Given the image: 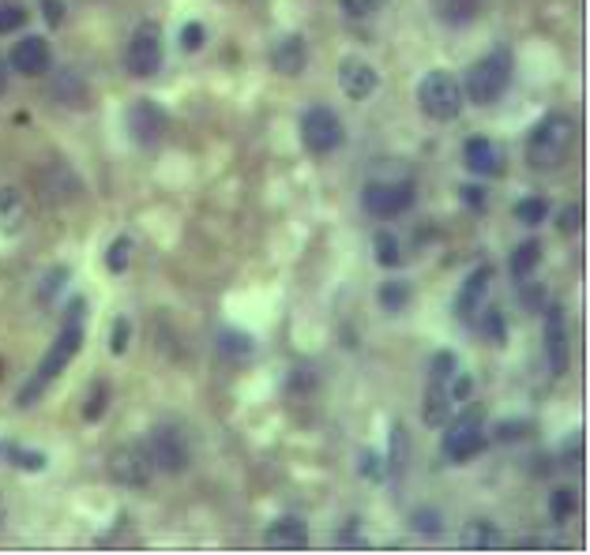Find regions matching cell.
I'll return each instance as SVG.
<instances>
[{
    "label": "cell",
    "instance_id": "34",
    "mask_svg": "<svg viewBox=\"0 0 590 555\" xmlns=\"http://www.w3.org/2000/svg\"><path fill=\"white\" fill-rule=\"evenodd\" d=\"M339 8L347 19H372L388 8V0H339Z\"/></svg>",
    "mask_w": 590,
    "mask_h": 555
},
{
    "label": "cell",
    "instance_id": "16",
    "mask_svg": "<svg viewBox=\"0 0 590 555\" xmlns=\"http://www.w3.org/2000/svg\"><path fill=\"white\" fill-rule=\"evenodd\" d=\"M309 64V46H304L301 34H282L279 42L271 46V68L287 79H298Z\"/></svg>",
    "mask_w": 590,
    "mask_h": 555
},
{
    "label": "cell",
    "instance_id": "8",
    "mask_svg": "<svg viewBox=\"0 0 590 555\" xmlns=\"http://www.w3.org/2000/svg\"><path fill=\"white\" fill-rule=\"evenodd\" d=\"M342 139H347V128H342L339 113L331 105H309L301 113V143L309 154H336Z\"/></svg>",
    "mask_w": 590,
    "mask_h": 555
},
{
    "label": "cell",
    "instance_id": "45",
    "mask_svg": "<svg viewBox=\"0 0 590 555\" xmlns=\"http://www.w3.org/2000/svg\"><path fill=\"white\" fill-rule=\"evenodd\" d=\"M4 91H8V64L0 61V94H4Z\"/></svg>",
    "mask_w": 590,
    "mask_h": 555
},
{
    "label": "cell",
    "instance_id": "29",
    "mask_svg": "<svg viewBox=\"0 0 590 555\" xmlns=\"http://www.w3.org/2000/svg\"><path fill=\"white\" fill-rule=\"evenodd\" d=\"M388 473L391 477H402L407 473V432H402V424L391 428V454H388Z\"/></svg>",
    "mask_w": 590,
    "mask_h": 555
},
{
    "label": "cell",
    "instance_id": "22",
    "mask_svg": "<svg viewBox=\"0 0 590 555\" xmlns=\"http://www.w3.org/2000/svg\"><path fill=\"white\" fill-rule=\"evenodd\" d=\"M219 353L226 356V361L244 364V361H252L256 342L244 331H233V326H226V331H219Z\"/></svg>",
    "mask_w": 590,
    "mask_h": 555
},
{
    "label": "cell",
    "instance_id": "19",
    "mask_svg": "<svg viewBox=\"0 0 590 555\" xmlns=\"http://www.w3.org/2000/svg\"><path fill=\"white\" fill-rule=\"evenodd\" d=\"M27 225V195L16 184L0 188V233L16 236Z\"/></svg>",
    "mask_w": 590,
    "mask_h": 555
},
{
    "label": "cell",
    "instance_id": "20",
    "mask_svg": "<svg viewBox=\"0 0 590 555\" xmlns=\"http://www.w3.org/2000/svg\"><path fill=\"white\" fill-rule=\"evenodd\" d=\"M500 544H504V533H500V525L489 518L467 522L463 537H459V548H467V552H493V548H500Z\"/></svg>",
    "mask_w": 590,
    "mask_h": 555
},
{
    "label": "cell",
    "instance_id": "13",
    "mask_svg": "<svg viewBox=\"0 0 590 555\" xmlns=\"http://www.w3.org/2000/svg\"><path fill=\"white\" fill-rule=\"evenodd\" d=\"M339 87L350 102H366V98H372V91L380 87V72L369 61H361V57H342Z\"/></svg>",
    "mask_w": 590,
    "mask_h": 555
},
{
    "label": "cell",
    "instance_id": "40",
    "mask_svg": "<svg viewBox=\"0 0 590 555\" xmlns=\"http://www.w3.org/2000/svg\"><path fill=\"white\" fill-rule=\"evenodd\" d=\"M481 326H486L489 339L504 342V315H500V309H489V312H486V323H481Z\"/></svg>",
    "mask_w": 590,
    "mask_h": 555
},
{
    "label": "cell",
    "instance_id": "43",
    "mask_svg": "<svg viewBox=\"0 0 590 555\" xmlns=\"http://www.w3.org/2000/svg\"><path fill=\"white\" fill-rule=\"evenodd\" d=\"M42 12H46V19L53 27L64 23V4H61V0H42Z\"/></svg>",
    "mask_w": 590,
    "mask_h": 555
},
{
    "label": "cell",
    "instance_id": "41",
    "mask_svg": "<svg viewBox=\"0 0 590 555\" xmlns=\"http://www.w3.org/2000/svg\"><path fill=\"white\" fill-rule=\"evenodd\" d=\"M361 462H366V470H361V473H366V477L369 481H383V477H388V470H380V458H377V454H372V451H366V454H361Z\"/></svg>",
    "mask_w": 590,
    "mask_h": 555
},
{
    "label": "cell",
    "instance_id": "3",
    "mask_svg": "<svg viewBox=\"0 0 590 555\" xmlns=\"http://www.w3.org/2000/svg\"><path fill=\"white\" fill-rule=\"evenodd\" d=\"M576 147V121L568 113H546L527 135V162L534 170H560Z\"/></svg>",
    "mask_w": 590,
    "mask_h": 555
},
{
    "label": "cell",
    "instance_id": "23",
    "mask_svg": "<svg viewBox=\"0 0 590 555\" xmlns=\"http://www.w3.org/2000/svg\"><path fill=\"white\" fill-rule=\"evenodd\" d=\"M481 0H432V12L440 16V23L448 27H463L478 16Z\"/></svg>",
    "mask_w": 590,
    "mask_h": 555
},
{
    "label": "cell",
    "instance_id": "1",
    "mask_svg": "<svg viewBox=\"0 0 590 555\" xmlns=\"http://www.w3.org/2000/svg\"><path fill=\"white\" fill-rule=\"evenodd\" d=\"M83 334H87V301L83 296H76L72 304H68V312H64V323H61V331H57V339L53 345L46 350V356L38 361V369L31 380L23 383V391H19V410H31V405L42 398V394L53 386L57 380L64 375L68 364L80 356L83 350Z\"/></svg>",
    "mask_w": 590,
    "mask_h": 555
},
{
    "label": "cell",
    "instance_id": "21",
    "mask_svg": "<svg viewBox=\"0 0 590 555\" xmlns=\"http://www.w3.org/2000/svg\"><path fill=\"white\" fill-rule=\"evenodd\" d=\"M53 94L72 109L83 105L87 102V79L76 72V68H64V72L53 75Z\"/></svg>",
    "mask_w": 590,
    "mask_h": 555
},
{
    "label": "cell",
    "instance_id": "14",
    "mask_svg": "<svg viewBox=\"0 0 590 555\" xmlns=\"http://www.w3.org/2000/svg\"><path fill=\"white\" fill-rule=\"evenodd\" d=\"M493 278H497V271H493L489 263H481L478 271L467 274L463 290H459V296H456V315H459L463 323H474V320H478V312H481V304H486Z\"/></svg>",
    "mask_w": 590,
    "mask_h": 555
},
{
    "label": "cell",
    "instance_id": "17",
    "mask_svg": "<svg viewBox=\"0 0 590 555\" xmlns=\"http://www.w3.org/2000/svg\"><path fill=\"white\" fill-rule=\"evenodd\" d=\"M546 356H549V372L564 375L568 369V331H564V309L549 304L546 312Z\"/></svg>",
    "mask_w": 590,
    "mask_h": 555
},
{
    "label": "cell",
    "instance_id": "5",
    "mask_svg": "<svg viewBox=\"0 0 590 555\" xmlns=\"http://www.w3.org/2000/svg\"><path fill=\"white\" fill-rule=\"evenodd\" d=\"M418 105L421 113L429 117V121H456L459 113H463L467 98H463V83H459L456 72H448V68H432V72L421 75L418 83Z\"/></svg>",
    "mask_w": 590,
    "mask_h": 555
},
{
    "label": "cell",
    "instance_id": "39",
    "mask_svg": "<svg viewBox=\"0 0 590 555\" xmlns=\"http://www.w3.org/2000/svg\"><path fill=\"white\" fill-rule=\"evenodd\" d=\"M128 339H132V323L124 320H117L113 323V342H110V350H113V356H124V350H128Z\"/></svg>",
    "mask_w": 590,
    "mask_h": 555
},
{
    "label": "cell",
    "instance_id": "12",
    "mask_svg": "<svg viewBox=\"0 0 590 555\" xmlns=\"http://www.w3.org/2000/svg\"><path fill=\"white\" fill-rule=\"evenodd\" d=\"M8 68H12L16 75H27V79L46 75L49 68H53V49H49V38H42V34L19 38V42L12 46V53H8Z\"/></svg>",
    "mask_w": 590,
    "mask_h": 555
},
{
    "label": "cell",
    "instance_id": "28",
    "mask_svg": "<svg viewBox=\"0 0 590 555\" xmlns=\"http://www.w3.org/2000/svg\"><path fill=\"white\" fill-rule=\"evenodd\" d=\"M132 252H136L132 236H117V241L106 248V271H110V274H124L128 263H132Z\"/></svg>",
    "mask_w": 590,
    "mask_h": 555
},
{
    "label": "cell",
    "instance_id": "35",
    "mask_svg": "<svg viewBox=\"0 0 590 555\" xmlns=\"http://www.w3.org/2000/svg\"><path fill=\"white\" fill-rule=\"evenodd\" d=\"M8 458H12V465H19L23 473H38V470H46L49 458L46 454H38V451H27V447H8Z\"/></svg>",
    "mask_w": 590,
    "mask_h": 555
},
{
    "label": "cell",
    "instance_id": "32",
    "mask_svg": "<svg viewBox=\"0 0 590 555\" xmlns=\"http://www.w3.org/2000/svg\"><path fill=\"white\" fill-rule=\"evenodd\" d=\"M448 398H451V405H467L470 398H474V375L463 372V369L451 375V380H448Z\"/></svg>",
    "mask_w": 590,
    "mask_h": 555
},
{
    "label": "cell",
    "instance_id": "27",
    "mask_svg": "<svg viewBox=\"0 0 590 555\" xmlns=\"http://www.w3.org/2000/svg\"><path fill=\"white\" fill-rule=\"evenodd\" d=\"M576 507H579L576 488H553V495H549V518H553L557 525H564L568 518H572Z\"/></svg>",
    "mask_w": 590,
    "mask_h": 555
},
{
    "label": "cell",
    "instance_id": "18",
    "mask_svg": "<svg viewBox=\"0 0 590 555\" xmlns=\"http://www.w3.org/2000/svg\"><path fill=\"white\" fill-rule=\"evenodd\" d=\"M268 548H287V552H298V548H309V525L298 514H282V518H274L268 525Z\"/></svg>",
    "mask_w": 590,
    "mask_h": 555
},
{
    "label": "cell",
    "instance_id": "42",
    "mask_svg": "<svg viewBox=\"0 0 590 555\" xmlns=\"http://www.w3.org/2000/svg\"><path fill=\"white\" fill-rule=\"evenodd\" d=\"M557 225H560V233H576L579 230V206H564L557 218Z\"/></svg>",
    "mask_w": 590,
    "mask_h": 555
},
{
    "label": "cell",
    "instance_id": "38",
    "mask_svg": "<svg viewBox=\"0 0 590 555\" xmlns=\"http://www.w3.org/2000/svg\"><path fill=\"white\" fill-rule=\"evenodd\" d=\"M106 402H110V391H106V383H94L91 386V398H87V410H83L87 421H98V416L106 413Z\"/></svg>",
    "mask_w": 590,
    "mask_h": 555
},
{
    "label": "cell",
    "instance_id": "15",
    "mask_svg": "<svg viewBox=\"0 0 590 555\" xmlns=\"http://www.w3.org/2000/svg\"><path fill=\"white\" fill-rule=\"evenodd\" d=\"M463 165L478 176H500L504 173V151L489 135H470L463 147Z\"/></svg>",
    "mask_w": 590,
    "mask_h": 555
},
{
    "label": "cell",
    "instance_id": "4",
    "mask_svg": "<svg viewBox=\"0 0 590 555\" xmlns=\"http://www.w3.org/2000/svg\"><path fill=\"white\" fill-rule=\"evenodd\" d=\"M444 440H440V451H444L448 462L467 465L474 462L481 451H486L489 435H486V410L481 405H467L463 413L448 416Z\"/></svg>",
    "mask_w": 590,
    "mask_h": 555
},
{
    "label": "cell",
    "instance_id": "11",
    "mask_svg": "<svg viewBox=\"0 0 590 555\" xmlns=\"http://www.w3.org/2000/svg\"><path fill=\"white\" fill-rule=\"evenodd\" d=\"M124 124H128V135H132L136 147H154L166 135V113L159 102H151V98H140V102L128 105Z\"/></svg>",
    "mask_w": 590,
    "mask_h": 555
},
{
    "label": "cell",
    "instance_id": "7",
    "mask_svg": "<svg viewBox=\"0 0 590 555\" xmlns=\"http://www.w3.org/2000/svg\"><path fill=\"white\" fill-rule=\"evenodd\" d=\"M361 206H366L369 218L391 222V218L407 214L410 206H414V181H388V176H372V181L361 188Z\"/></svg>",
    "mask_w": 590,
    "mask_h": 555
},
{
    "label": "cell",
    "instance_id": "24",
    "mask_svg": "<svg viewBox=\"0 0 590 555\" xmlns=\"http://www.w3.org/2000/svg\"><path fill=\"white\" fill-rule=\"evenodd\" d=\"M538 263H542V244L530 236V241H519L516 252H511V274H516V282H527L530 274L538 271Z\"/></svg>",
    "mask_w": 590,
    "mask_h": 555
},
{
    "label": "cell",
    "instance_id": "37",
    "mask_svg": "<svg viewBox=\"0 0 590 555\" xmlns=\"http://www.w3.org/2000/svg\"><path fill=\"white\" fill-rule=\"evenodd\" d=\"M68 282V271L64 266H53V271H49L46 278H42V290H38V301H53L57 293H61V285Z\"/></svg>",
    "mask_w": 590,
    "mask_h": 555
},
{
    "label": "cell",
    "instance_id": "10",
    "mask_svg": "<svg viewBox=\"0 0 590 555\" xmlns=\"http://www.w3.org/2000/svg\"><path fill=\"white\" fill-rule=\"evenodd\" d=\"M110 477L117 484H124V488H147V484L154 481V465H151V454L143 447V440L121 443V447L110 454Z\"/></svg>",
    "mask_w": 590,
    "mask_h": 555
},
{
    "label": "cell",
    "instance_id": "2",
    "mask_svg": "<svg viewBox=\"0 0 590 555\" xmlns=\"http://www.w3.org/2000/svg\"><path fill=\"white\" fill-rule=\"evenodd\" d=\"M511 75H516V53H511L508 46H497V49H489L486 57H478V61L467 68V79H459V83H463V98L470 105L489 109L508 94Z\"/></svg>",
    "mask_w": 590,
    "mask_h": 555
},
{
    "label": "cell",
    "instance_id": "9",
    "mask_svg": "<svg viewBox=\"0 0 590 555\" xmlns=\"http://www.w3.org/2000/svg\"><path fill=\"white\" fill-rule=\"evenodd\" d=\"M166 49H162V31L154 23H140L124 46V72L132 79H154L162 72Z\"/></svg>",
    "mask_w": 590,
    "mask_h": 555
},
{
    "label": "cell",
    "instance_id": "25",
    "mask_svg": "<svg viewBox=\"0 0 590 555\" xmlns=\"http://www.w3.org/2000/svg\"><path fill=\"white\" fill-rule=\"evenodd\" d=\"M410 296H414V290H410V282H402V278H391V282H383L380 285V293H377V304L388 315H399L402 309L410 304Z\"/></svg>",
    "mask_w": 590,
    "mask_h": 555
},
{
    "label": "cell",
    "instance_id": "44",
    "mask_svg": "<svg viewBox=\"0 0 590 555\" xmlns=\"http://www.w3.org/2000/svg\"><path fill=\"white\" fill-rule=\"evenodd\" d=\"M481 195H486L481 188H463V200H470L474 206H481Z\"/></svg>",
    "mask_w": 590,
    "mask_h": 555
},
{
    "label": "cell",
    "instance_id": "46",
    "mask_svg": "<svg viewBox=\"0 0 590 555\" xmlns=\"http://www.w3.org/2000/svg\"><path fill=\"white\" fill-rule=\"evenodd\" d=\"M4 518H8V503H4V495H0V525H4Z\"/></svg>",
    "mask_w": 590,
    "mask_h": 555
},
{
    "label": "cell",
    "instance_id": "6",
    "mask_svg": "<svg viewBox=\"0 0 590 555\" xmlns=\"http://www.w3.org/2000/svg\"><path fill=\"white\" fill-rule=\"evenodd\" d=\"M143 447L151 454L154 473H166V477H181L192 462L189 440H184V432L177 428V424H154V428L147 432Z\"/></svg>",
    "mask_w": 590,
    "mask_h": 555
},
{
    "label": "cell",
    "instance_id": "26",
    "mask_svg": "<svg viewBox=\"0 0 590 555\" xmlns=\"http://www.w3.org/2000/svg\"><path fill=\"white\" fill-rule=\"evenodd\" d=\"M372 252H377V263L380 266H402V244H399V236L391 233V230H380L377 233V241H372Z\"/></svg>",
    "mask_w": 590,
    "mask_h": 555
},
{
    "label": "cell",
    "instance_id": "36",
    "mask_svg": "<svg viewBox=\"0 0 590 555\" xmlns=\"http://www.w3.org/2000/svg\"><path fill=\"white\" fill-rule=\"evenodd\" d=\"M203 46H208V27L196 23V19H192V23H184L181 27V49H184V53H200Z\"/></svg>",
    "mask_w": 590,
    "mask_h": 555
},
{
    "label": "cell",
    "instance_id": "31",
    "mask_svg": "<svg viewBox=\"0 0 590 555\" xmlns=\"http://www.w3.org/2000/svg\"><path fill=\"white\" fill-rule=\"evenodd\" d=\"M27 8L19 4V0H4V4H0V34H16L19 27H27Z\"/></svg>",
    "mask_w": 590,
    "mask_h": 555
},
{
    "label": "cell",
    "instance_id": "30",
    "mask_svg": "<svg viewBox=\"0 0 590 555\" xmlns=\"http://www.w3.org/2000/svg\"><path fill=\"white\" fill-rule=\"evenodd\" d=\"M549 218V203L538 200V195H530V200H519L516 203V222L519 225H542Z\"/></svg>",
    "mask_w": 590,
    "mask_h": 555
},
{
    "label": "cell",
    "instance_id": "33",
    "mask_svg": "<svg viewBox=\"0 0 590 555\" xmlns=\"http://www.w3.org/2000/svg\"><path fill=\"white\" fill-rule=\"evenodd\" d=\"M410 522L418 525L421 537H440V533H444V514L432 511V507H418L414 518H410Z\"/></svg>",
    "mask_w": 590,
    "mask_h": 555
}]
</instances>
